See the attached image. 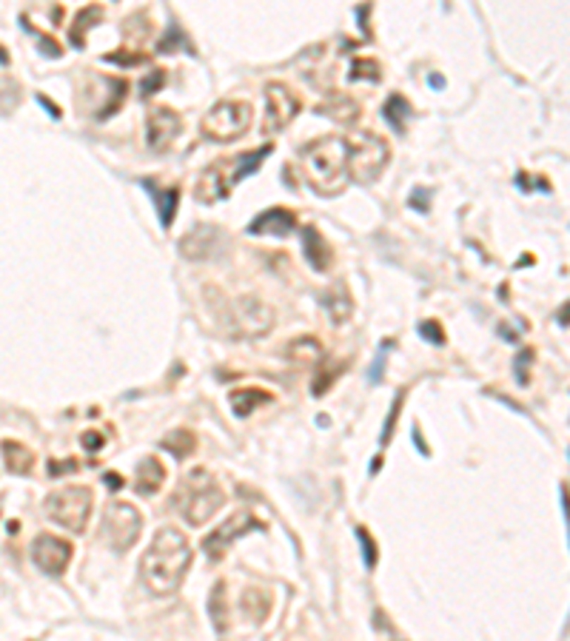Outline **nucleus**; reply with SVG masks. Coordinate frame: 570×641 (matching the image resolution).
Masks as SVG:
<instances>
[{"label":"nucleus","mask_w":570,"mask_h":641,"mask_svg":"<svg viewBox=\"0 0 570 641\" xmlns=\"http://www.w3.org/2000/svg\"><path fill=\"white\" fill-rule=\"evenodd\" d=\"M188 564H191L188 539L177 527H160L154 533L149 550L142 553L140 573L154 596H171L183 585Z\"/></svg>","instance_id":"f257e3e1"},{"label":"nucleus","mask_w":570,"mask_h":641,"mask_svg":"<svg viewBox=\"0 0 570 641\" xmlns=\"http://www.w3.org/2000/svg\"><path fill=\"white\" fill-rule=\"evenodd\" d=\"M303 171L317 194L322 197L339 194L348 180V140L345 137L314 140L308 149H303Z\"/></svg>","instance_id":"f03ea898"},{"label":"nucleus","mask_w":570,"mask_h":641,"mask_svg":"<svg viewBox=\"0 0 570 641\" xmlns=\"http://www.w3.org/2000/svg\"><path fill=\"white\" fill-rule=\"evenodd\" d=\"M271 152H274V146L268 142V146L254 149V152H243V154H234V157L214 160L211 166L202 169L197 185H194V200L197 202H205V205L226 200L231 194V188L237 183H243L245 177H251Z\"/></svg>","instance_id":"7ed1b4c3"},{"label":"nucleus","mask_w":570,"mask_h":641,"mask_svg":"<svg viewBox=\"0 0 570 641\" xmlns=\"http://www.w3.org/2000/svg\"><path fill=\"white\" fill-rule=\"evenodd\" d=\"M174 511L194 527H202L214 513L226 505V496L205 468H197L180 479V484L171 493Z\"/></svg>","instance_id":"20e7f679"},{"label":"nucleus","mask_w":570,"mask_h":641,"mask_svg":"<svg viewBox=\"0 0 570 641\" xmlns=\"http://www.w3.org/2000/svg\"><path fill=\"white\" fill-rule=\"evenodd\" d=\"M214 317H217V325L231 336H260V334H268L274 325L271 305L260 303L257 297H237V300L217 297Z\"/></svg>","instance_id":"39448f33"},{"label":"nucleus","mask_w":570,"mask_h":641,"mask_svg":"<svg viewBox=\"0 0 570 641\" xmlns=\"http://www.w3.org/2000/svg\"><path fill=\"white\" fill-rule=\"evenodd\" d=\"M345 140H348V177L356 185L377 183L391 160L385 137H380L377 131H353Z\"/></svg>","instance_id":"423d86ee"},{"label":"nucleus","mask_w":570,"mask_h":641,"mask_svg":"<svg viewBox=\"0 0 570 641\" xmlns=\"http://www.w3.org/2000/svg\"><path fill=\"white\" fill-rule=\"evenodd\" d=\"M254 109L248 100H220L211 106L200 123V131L211 142H234L251 128Z\"/></svg>","instance_id":"0eeeda50"},{"label":"nucleus","mask_w":570,"mask_h":641,"mask_svg":"<svg viewBox=\"0 0 570 641\" xmlns=\"http://www.w3.org/2000/svg\"><path fill=\"white\" fill-rule=\"evenodd\" d=\"M46 516L71 533H83L92 516V490L68 484L46 496Z\"/></svg>","instance_id":"6e6552de"},{"label":"nucleus","mask_w":570,"mask_h":641,"mask_svg":"<svg viewBox=\"0 0 570 641\" xmlns=\"http://www.w3.org/2000/svg\"><path fill=\"white\" fill-rule=\"evenodd\" d=\"M140 530H142V516L137 513L134 505H128V502H111L106 508L103 522H100V539L114 553L128 550L140 539Z\"/></svg>","instance_id":"1a4fd4ad"},{"label":"nucleus","mask_w":570,"mask_h":641,"mask_svg":"<svg viewBox=\"0 0 570 641\" xmlns=\"http://www.w3.org/2000/svg\"><path fill=\"white\" fill-rule=\"evenodd\" d=\"M300 111V97L285 83H268L265 86V117H262V134L271 137L282 131Z\"/></svg>","instance_id":"9d476101"},{"label":"nucleus","mask_w":570,"mask_h":641,"mask_svg":"<svg viewBox=\"0 0 570 641\" xmlns=\"http://www.w3.org/2000/svg\"><path fill=\"white\" fill-rule=\"evenodd\" d=\"M251 530H262V522H257V519H254L251 513H245V511H243V513H234L231 519H226L214 533H208V536L202 539V553H205L211 561H220V558L226 556L229 544H231L234 539L251 533Z\"/></svg>","instance_id":"9b49d317"},{"label":"nucleus","mask_w":570,"mask_h":641,"mask_svg":"<svg viewBox=\"0 0 570 641\" xmlns=\"http://www.w3.org/2000/svg\"><path fill=\"white\" fill-rule=\"evenodd\" d=\"M183 131V120L174 109L169 106H154L146 117V142H149V149L163 154L171 149V142L180 137Z\"/></svg>","instance_id":"f8f14e48"},{"label":"nucleus","mask_w":570,"mask_h":641,"mask_svg":"<svg viewBox=\"0 0 570 641\" xmlns=\"http://www.w3.org/2000/svg\"><path fill=\"white\" fill-rule=\"evenodd\" d=\"M32 561L40 573L46 576H60L63 570L68 567L71 561V544L60 536H51V533H40L35 542H32Z\"/></svg>","instance_id":"ddd939ff"},{"label":"nucleus","mask_w":570,"mask_h":641,"mask_svg":"<svg viewBox=\"0 0 570 641\" xmlns=\"http://www.w3.org/2000/svg\"><path fill=\"white\" fill-rule=\"evenodd\" d=\"M226 248H229L226 231L214 226H197L180 240V254L188 260H208L214 254H223Z\"/></svg>","instance_id":"4468645a"},{"label":"nucleus","mask_w":570,"mask_h":641,"mask_svg":"<svg viewBox=\"0 0 570 641\" xmlns=\"http://www.w3.org/2000/svg\"><path fill=\"white\" fill-rule=\"evenodd\" d=\"M297 228V214L291 208H268L262 214H257V217L248 223V234H271V237H285V234H291Z\"/></svg>","instance_id":"2eb2a0df"},{"label":"nucleus","mask_w":570,"mask_h":641,"mask_svg":"<svg viewBox=\"0 0 570 641\" xmlns=\"http://www.w3.org/2000/svg\"><path fill=\"white\" fill-rule=\"evenodd\" d=\"M142 191H146L157 208V217H160V226L163 228H171L174 217H177V202H180V188L171 185V188H160L154 180H140Z\"/></svg>","instance_id":"dca6fc26"},{"label":"nucleus","mask_w":570,"mask_h":641,"mask_svg":"<svg viewBox=\"0 0 570 641\" xmlns=\"http://www.w3.org/2000/svg\"><path fill=\"white\" fill-rule=\"evenodd\" d=\"M166 482V468L160 459L149 456L137 465V473H134V490L140 496H154Z\"/></svg>","instance_id":"f3484780"},{"label":"nucleus","mask_w":570,"mask_h":641,"mask_svg":"<svg viewBox=\"0 0 570 641\" xmlns=\"http://www.w3.org/2000/svg\"><path fill=\"white\" fill-rule=\"evenodd\" d=\"M303 245H305V260H308V265H311L314 271H325V268L331 265L334 251H331L328 240H325L314 226L303 228Z\"/></svg>","instance_id":"a211bd4d"},{"label":"nucleus","mask_w":570,"mask_h":641,"mask_svg":"<svg viewBox=\"0 0 570 641\" xmlns=\"http://www.w3.org/2000/svg\"><path fill=\"white\" fill-rule=\"evenodd\" d=\"M0 451H4V462H6V470H9V473H15V476H26V473H32L35 453H32L23 442L4 439V442H0Z\"/></svg>","instance_id":"6ab92c4d"},{"label":"nucleus","mask_w":570,"mask_h":641,"mask_svg":"<svg viewBox=\"0 0 570 641\" xmlns=\"http://www.w3.org/2000/svg\"><path fill=\"white\" fill-rule=\"evenodd\" d=\"M317 114H328L336 123H356V117H360V103L351 100L348 94L334 92L322 106H317Z\"/></svg>","instance_id":"aec40b11"},{"label":"nucleus","mask_w":570,"mask_h":641,"mask_svg":"<svg viewBox=\"0 0 570 641\" xmlns=\"http://www.w3.org/2000/svg\"><path fill=\"white\" fill-rule=\"evenodd\" d=\"M229 399H231V408H234L237 416H251L254 408L271 402L274 396L268 391H262V388H240V391H231Z\"/></svg>","instance_id":"412c9836"},{"label":"nucleus","mask_w":570,"mask_h":641,"mask_svg":"<svg viewBox=\"0 0 570 641\" xmlns=\"http://www.w3.org/2000/svg\"><path fill=\"white\" fill-rule=\"evenodd\" d=\"M97 20H103V6H97V4L83 6V9L78 12V18H75V26L68 29V40H71V46L83 49V46H86V32H89Z\"/></svg>","instance_id":"4be33fe9"},{"label":"nucleus","mask_w":570,"mask_h":641,"mask_svg":"<svg viewBox=\"0 0 570 641\" xmlns=\"http://www.w3.org/2000/svg\"><path fill=\"white\" fill-rule=\"evenodd\" d=\"M285 356H289L291 362H297V365H311L322 356V345H320L317 336H300V339H294L289 348H285Z\"/></svg>","instance_id":"5701e85b"},{"label":"nucleus","mask_w":570,"mask_h":641,"mask_svg":"<svg viewBox=\"0 0 570 641\" xmlns=\"http://www.w3.org/2000/svg\"><path fill=\"white\" fill-rule=\"evenodd\" d=\"M382 117H385V123H388L396 134H402V131H405V123H408V117H411V103H408L402 94H391V97L385 100V106H382Z\"/></svg>","instance_id":"b1692460"},{"label":"nucleus","mask_w":570,"mask_h":641,"mask_svg":"<svg viewBox=\"0 0 570 641\" xmlns=\"http://www.w3.org/2000/svg\"><path fill=\"white\" fill-rule=\"evenodd\" d=\"M208 613L214 621V630L226 633L229 630V604H226V582H217L211 590V602H208Z\"/></svg>","instance_id":"393cba45"},{"label":"nucleus","mask_w":570,"mask_h":641,"mask_svg":"<svg viewBox=\"0 0 570 641\" xmlns=\"http://www.w3.org/2000/svg\"><path fill=\"white\" fill-rule=\"evenodd\" d=\"M163 448L166 451H171V456L174 459H188L191 453H194V448H197V439H194V434L191 431H171L166 439H163Z\"/></svg>","instance_id":"a878e982"},{"label":"nucleus","mask_w":570,"mask_h":641,"mask_svg":"<svg viewBox=\"0 0 570 641\" xmlns=\"http://www.w3.org/2000/svg\"><path fill=\"white\" fill-rule=\"evenodd\" d=\"M322 305L328 308V314H331V319L336 322V325H342L348 317H351V300H348V291L342 288V285H339V288H336V294H325L322 297Z\"/></svg>","instance_id":"bb28decb"},{"label":"nucleus","mask_w":570,"mask_h":641,"mask_svg":"<svg viewBox=\"0 0 570 641\" xmlns=\"http://www.w3.org/2000/svg\"><path fill=\"white\" fill-rule=\"evenodd\" d=\"M240 607H243V613H245L251 621H262V618L268 616V610H271V599H268V593L248 590V593L243 596Z\"/></svg>","instance_id":"cd10ccee"},{"label":"nucleus","mask_w":570,"mask_h":641,"mask_svg":"<svg viewBox=\"0 0 570 641\" xmlns=\"http://www.w3.org/2000/svg\"><path fill=\"white\" fill-rule=\"evenodd\" d=\"M351 80H371V83H380L382 80V66L371 57H356L351 63Z\"/></svg>","instance_id":"c85d7f7f"},{"label":"nucleus","mask_w":570,"mask_h":641,"mask_svg":"<svg viewBox=\"0 0 570 641\" xmlns=\"http://www.w3.org/2000/svg\"><path fill=\"white\" fill-rule=\"evenodd\" d=\"M180 43H183V49H188V51L194 54V49H191V43H188V37L183 35V29L171 23V29L166 32V37H163V40L157 43V51H160V54H169V51H174V49L180 46Z\"/></svg>","instance_id":"c756f323"},{"label":"nucleus","mask_w":570,"mask_h":641,"mask_svg":"<svg viewBox=\"0 0 570 641\" xmlns=\"http://www.w3.org/2000/svg\"><path fill=\"white\" fill-rule=\"evenodd\" d=\"M20 23H23V29H26L29 35H35V37H37V43H40V54H43V57H60V54H63L60 43H57L54 37H49V35H43V32H37L35 26H29V20H26V18H20Z\"/></svg>","instance_id":"7c9ffc66"},{"label":"nucleus","mask_w":570,"mask_h":641,"mask_svg":"<svg viewBox=\"0 0 570 641\" xmlns=\"http://www.w3.org/2000/svg\"><path fill=\"white\" fill-rule=\"evenodd\" d=\"M342 368H345V362H336V365H334V371H328V365H325V368H320V371H317V377H314V385H311L314 396H322V393L334 385V379L342 374Z\"/></svg>","instance_id":"2f4dec72"},{"label":"nucleus","mask_w":570,"mask_h":641,"mask_svg":"<svg viewBox=\"0 0 570 641\" xmlns=\"http://www.w3.org/2000/svg\"><path fill=\"white\" fill-rule=\"evenodd\" d=\"M391 348H394V342H391V339H382L380 353H377V360H374V365H371V371H368V382H374V385L382 382V377H385V362H388Z\"/></svg>","instance_id":"473e14b6"},{"label":"nucleus","mask_w":570,"mask_h":641,"mask_svg":"<svg viewBox=\"0 0 570 641\" xmlns=\"http://www.w3.org/2000/svg\"><path fill=\"white\" fill-rule=\"evenodd\" d=\"M353 533H356V539H360V544H363V561H365V567L374 570L377 567V542L371 539V533L365 527H353Z\"/></svg>","instance_id":"72a5a7b5"},{"label":"nucleus","mask_w":570,"mask_h":641,"mask_svg":"<svg viewBox=\"0 0 570 641\" xmlns=\"http://www.w3.org/2000/svg\"><path fill=\"white\" fill-rule=\"evenodd\" d=\"M533 350L530 348H522L519 353H516V362H514V377H516V382L519 385H528V379H530V362H533Z\"/></svg>","instance_id":"f704fd0d"},{"label":"nucleus","mask_w":570,"mask_h":641,"mask_svg":"<svg viewBox=\"0 0 570 641\" xmlns=\"http://www.w3.org/2000/svg\"><path fill=\"white\" fill-rule=\"evenodd\" d=\"M402 399H405V391H399V393L394 396V405H391V410H388V419H385V425H382V437H380V442H382V445H388V442H391V437H394V425H396V416H399Z\"/></svg>","instance_id":"c9c22d12"},{"label":"nucleus","mask_w":570,"mask_h":641,"mask_svg":"<svg viewBox=\"0 0 570 641\" xmlns=\"http://www.w3.org/2000/svg\"><path fill=\"white\" fill-rule=\"evenodd\" d=\"M163 86H166V71H163V68H154V71H149V78H142L140 92H142V97H152V94H157Z\"/></svg>","instance_id":"e433bc0d"},{"label":"nucleus","mask_w":570,"mask_h":641,"mask_svg":"<svg viewBox=\"0 0 570 641\" xmlns=\"http://www.w3.org/2000/svg\"><path fill=\"white\" fill-rule=\"evenodd\" d=\"M419 336H422V339H428L431 345H445V331H442V328H439V322H434V319L419 322Z\"/></svg>","instance_id":"4c0bfd02"},{"label":"nucleus","mask_w":570,"mask_h":641,"mask_svg":"<svg viewBox=\"0 0 570 641\" xmlns=\"http://www.w3.org/2000/svg\"><path fill=\"white\" fill-rule=\"evenodd\" d=\"M106 63H117V66H137V63H142L146 60V54H140V51H126V49H120V51H111V54H106L103 57Z\"/></svg>","instance_id":"58836bf2"},{"label":"nucleus","mask_w":570,"mask_h":641,"mask_svg":"<svg viewBox=\"0 0 570 641\" xmlns=\"http://www.w3.org/2000/svg\"><path fill=\"white\" fill-rule=\"evenodd\" d=\"M78 468H80V462H78V459H63V462H54V459H51V462L46 465L49 476H57V479H60V476H66V473H75Z\"/></svg>","instance_id":"ea45409f"},{"label":"nucleus","mask_w":570,"mask_h":641,"mask_svg":"<svg viewBox=\"0 0 570 641\" xmlns=\"http://www.w3.org/2000/svg\"><path fill=\"white\" fill-rule=\"evenodd\" d=\"M103 434H97V431H86L83 437H80V445H83V451H89V453H95V451H100L103 448Z\"/></svg>","instance_id":"a19ab883"},{"label":"nucleus","mask_w":570,"mask_h":641,"mask_svg":"<svg viewBox=\"0 0 570 641\" xmlns=\"http://www.w3.org/2000/svg\"><path fill=\"white\" fill-rule=\"evenodd\" d=\"M411 437H413V445H416V451H419L422 456H431V451H428V445H425V439H422V434H419V427H413Z\"/></svg>","instance_id":"79ce46f5"},{"label":"nucleus","mask_w":570,"mask_h":641,"mask_svg":"<svg viewBox=\"0 0 570 641\" xmlns=\"http://www.w3.org/2000/svg\"><path fill=\"white\" fill-rule=\"evenodd\" d=\"M103 482H106V484H109V490H120V487H123V484H126V482H123V476H120V473H106V476H103Z\"/></svg>","instance_id":"37998d69"},{"label":"nucleus","mask_w":570,"mask_h":641,"mask_svg":"<svg viewBox=\"0 0 570 641\" xmlns=\"http://www.w3.org/2000/svg\"><path fill=\"white\" fill-rule=\"evenodd\" d=\"M37 103H40V106H46V109H49V114H51V117H54V120H57V117H60V109H57V106H54V103H51V100H49V97H43V94H37Z\"/></svg>","instance_id":"c03bdc74"},{"label":"nucleus","mask_w":570,"mask_h":641,"mask_svg":"<svg viewBox=\"0 0 570 641\" xmlns=\"http://www.w3.org/2000/svg\"><path fill=\"white\" fill-rule=\"evenodd\" d=\"M428 83H431V89H442L445 86V80L439 75H431V78H428Z\"/></svg>","instance_id":"a18cd8bd"},{"label":"nucleus","mask_w":570,"mask_h":641,"mask_svg":"<svg viewBox=\"0 0 570 641\" xmlns=\"http://www.w3.org/2000/svg\"><path fill=\"white\" fill-rule=\"evenodd\" d=\"M0 66H9V51L0 46Z\"/></svg>","instance_id":"49530a36"},{"label":"nucleus","mask_w":570,"mask_h":641,"mask_svg":"<svg viewBox=\"0 0 570 641\" xmlns=\"http://www.w3.org/2000/svg\"><path fill=\"white\" fill-rule=\"evenodd\" d=\"M380 468H382V456H377V459H374V462H371V473H377V470H380Z\"/></svg>","instance_id":"de8ad7c7"}]
</instances>
